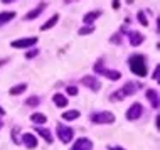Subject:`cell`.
<instances>
[{
	"mask_svg": "<svg viewBox=\"0 0 160 150\" xmlns=\"http://www.w3.org/2000/svg\"><path fill=\"white\" fill-rule=\"evenodd\" d=\"M128 64H130V69H132L133 74L140 76V78L147 76V72H148V69H147V66H145L143 56H140V54H133L132 58L128 59Z\"/></svg>",
	"mask_w": 160,
	"mask_h": 150,
	"instance_id": "6da1fadb",
	"label": "cell"
},
{
	"mask_svg": "<svg viewBox=\"0 0 160 150\" xmlns=\"http://www.w3.org/2000/svg\"><path fill=\"white\" fill-rule=\"evenodd\" d=\"M91 122L98 123V125H108V123L115 122V115L111 111H99V113L91 115Z\"/></svg>",
	"mask_w": 160,
	"mask_h": 150,
	"instance_id": "7a4b0ae2",
	"label": "cell"
},
{
	"mask_svg": "<svg viewBox=\"0 0 160 150\" xmlns=\"http://www.w3.org/2000/svg\"><path fill=\"white\" fill-rule=\"evenodd\" d=\"M94 71L99 72V74H103V76H106V78H108V79H111V81H116V79L122 78L120 71H115V69H105V68H103V64H101V61L94 64Z\"/></svg>",
	"mask_w": 160,
	"mask_h": 150,
	"instance_id": "3957f363",
	"label": "cell"
},
{
	"mask_svg": "<svg viewBox=\"0 0 160 150\" xmlns=\"http://www.w3.org/2000/svg\"><path fill=\"white\" fill-rule=\"evenodd\" d=\"M58 137L61 138V142L69 143L72 140V137H74V132H72V128H69V127L58 125Z\"/></svg>",
	"mask_w": 160,
	"mask_h": 150,
	"instance_id": "277c9868",
	"label": "cell"
},
{
	"mask_svg": "<svg viewBox=\"0 0 160 150\" xmlns=\"http://www.w3.org/2000/svg\"><path fill=\"white\" fill-rule=\"evenodd\" d=\"M142 113H143L142 105H140V103H133V105L128 108V111H127V118L130 120V122H133V120H138V118H140Z\"/></svg>",
	"mask_w": 160,
	"mask_h": 150,
	"instance_id": "5b68a950",
	"label": "cell"
},
{
	"mask_svg": "<svg viewBox=\"0 0 160 150\" xmlns=\"http://www.w3.org/2000/svg\"><path fill=\"white\" fill-rule=\"evenodd\" d=\"M37 42V37H25V39H19V41H12L10 46L17 49H25V48H31Z\"/></svg>",
	"mask_w": 160,
	"mask_h": 150,
	"instance_id": "8992f818",
	"label": "cell"
},
{
	"mask_svg": "<svg viewBox=\"0 0 160 150\" xmlns=\"http://www.w3.org/2000/svg\"><path fill=\"white\" fill-rule=\"evenodd\" d=\"M81 83H83L86 88H89L91 91H98V89L101 88V84H99L98 78H94V76H84V78L81 79Z\"/></svg>",
	"mask_w": 160,
	"mask_h": 150,
	"instance_id": "52a82bcc",
	"label": "cell"
},
{
	"mask_svg": "<svg viewBox=\"0 0 160 150\" xmlns=\"http://www.w3.org/2000/svg\"><path fill=\"white\" fill-rule=\"evenodd\" d=\"M93 148V143H91V140H88V138H78L76 140V143L71 147V150H91Z\"/></svg>",
	"mask_w": 160,
	"mask_h": 150,
	"instance_id": "ba28073f",
	"label": "cell"
},
{
	"mask_svg": "<svg viewBox=\"0 0 160 150\" xmlns=\"http://www.w3.org/2000/svg\"><path fill=\"white\" fill-rule=\"evenodd\" d=\"M143 41H145L143 34H140V32H130V44H132L133 48H137V46H140Z\"/></svg>",
	"mask_w": 160,
	"mask_h": 150,
	"instance_id": "9c48e42d",
	"label": "cell"
},
{
	"mask_svg": "<svg viewBox=\"0 0 160 150\" xmlns=\"http://www.w3.org/2000/svg\"><path fill=\"white\" fill-rule=\"evenodd\" d=\"M22 142H24L25 147H29V148H36L37 147V138L32 133H25L22 137Z\"/></svg>",
	"mask_w": 160,
	"mask_h": 150,
	"instance_id": "30bf717a",
	"label": "cell"
},
{
	"mask_svg": "<svg viewBox=\"0 0 160 150\" xmlns=\"http://www.w3.org/2000/svg\"><path fill=\"white\" fill-rule=\"evenodd\" d=\"M147 98H148V101L152 103V106L155 110L158 108V91L157 89H148L147 91Z\"/></svg>",
	"mask_w": 160,
	"mask_h": 150,
	"instance_id": "8fae6325",
	"label": "cell"
},
{
	"mask_svg": "<svg viewBox=\"0 0 160 150\" xmlns=\"http://www.w3.org/2000/svg\"><path fill=\"white\" fill-rule=\"evenodd\" d=\"M138 86H140V84H135V83H127V84H125V86L122 88V91H123L125 98H127V96H132V95H135V91L138 89Z\"/></svg>",
	"mask_w": 160,
	"mask_h": 150,
	"instance_id": "7c38bea8",
	"label": "cell"
},
{
	"mask_svg": "<svg viewBox=\"0 0 160 150\" xmlns=\"http://www.w3.org/2000/svg\"><path fill=\"white\" fill-rule=\"evenodd\" d=\"M44 8H46V3H41L37 8H34L32 12H29V14L25 15V20H32V19H36V17H39V15L42 14V10H44Z\"/></svg>",
	"mask_w": 160,
	"mask_h": 150,
	"instance_id": "4fadbf2b",
	"label": "cell"
},
{
	"mask_svg": "<svg viewBox=\"0 0 160 150\" xmlns=\"http://www.w3.org/2000/svg\"><path fill=\"white\" fill-rule=\"evenodd\" d=\"M52 101L56 103V106H59V108H64V106L68 105V100H66V96H62L61 93H56V95L52 96Z\"/></svg>",
	"mask_w": 160,
	"mask_h": 150,
	"instance_id": "5bb4252c",
	"label": "cell"
},
{
	"mask_svg": "<svg viewBox=\"0 0 160 150\" xmlns=\"http://www.w3.org/2000/svg\"><path fill=\"white\" fill-rule=\"evenodd\" d=\"M36 132L46 140L47 143H52V135H51V132L47 130V128H36Z\"/></svg>",
	"mask_w": 160,
	"mask_h": 150,
	"instance_id": "9a60e30c",
	"label": "cell"
},
{
	"mask_svg": "<svg viewBox=\"0 0 160 150\" xmlns=\"http://www.w3.org/2000/svg\"><path fill=\"white\" fill-rule=\"evenodd\" d=\"M99 15H101V12H99V10H93V12H89V14H86V15H84V24H89V25H91Z\"/></svg>",
	"mask_w": 160,
	"mask_h": 150,
	"instance_id": "2e32d148",
	"label": "cell"
},
{
	"mask_svg": "<svg viewBox=\"0 0 160 150\" xmlns=\"http://www.w3.org/2000/svg\"><path fill=\"white\" fill-rule=\"evenodd\" d=\"M58 20H59V15H58V14H56V15H52V17H51V19L46 22V24H42V25H41V31H47V29L54 27V25L58 24Z\"/></svg>",
	"mask_w": 160,
	"mask_h": 150,
	"instance_id": "e0dca14e",
	"label": "cell"
},
{
	"mask_svg": "<svg viewBox=\"0 0 160 150\" xmlns=\"http://www.w3.org/2000/svg\"><path fill=\"white\" fill-rule=\"evenodd\" d=\"M62 118L66 120V122H72V120L79 118V111L78 110H69L66 113H62Z\"/></svg>",
	"mask_w": 160,
	"mask_h": 150,
	"instance_id": "ac0fdd59",
	"label": "cell"
},
{
	"mask_svg": "<svg viewBox=\"0 0 160 150\" xmlns=\"http://www.w3.org/2000/svg\"><path fill=\"white\" fill-rule=\"evenodd\" d=\"M15 17V12H2L0 14V27H2L3 24H7L8 20H12Z\"/></svg>",
	"mask_w": 160,
	"mask_h": 150,
	"instance_id": "d6986e66",
	"label": "cell"
},
{
	"mask_svg": "<svg viewBox=\"0 0 160 150\" xmlns=\"http://www.w3.org/2000/svg\"><path fill=\"white\" fill-rule=\"evenodd\" d=\"M25 89H27V84H25V83H22V84H17V86H12V88H10V91H8V93H10L12 96H15V95H20V93H24Z\"/></svg>",
	"mask_w": 160,
	"mask_h": 150,
	"instance_id": "ffe728a7",
	"label": "cell"
},
{
	"mask_svg": "<svg viewBox=\"0 0 160 150\" xmlns=\"http://www.w3.org/2000/svg\"><path fill=\"white\" fill-rule=\"evenodd\" d=\"M31 120L36 123V125H41V123H46L47 122V118H46L44 113H34L32 117H31Z\"/></svg>",
	"mask_w": 160,
	"mask_h": 150,
	"instance_id": "44dd1931",
	"label": "cell"
},
{
	"mask_svg": "<svg viewBox=\"0 0 160 150\" xmlns=\"http://www.w3.org/2000/svg\"><path fill=\"white\" fill-rule=\"evenodd\" d=\"M94 31V25H84V27H81L79 31H78V34L79 36H88V34H91Z\"/></svg>",
	"mask_w": 160,
	"mask_h": 150,
	"instance_id": "7402d4cb",
	"label": "cell"
},
{
	"mask_svg": "<svg viewBox=\"0 0 160 150\" xmlns=\"http://www.w3.org/2000/svg\"><path fill=\"white\" fill-rule=\"evenodd\" d=\"M39 103H41V100H39L37 96H31V98L25 100V105H29V106H37Z\"/></svg>",
	"mask_w": 160,
	"mask_h": 150,
	"instance_id": "603a6c76",
	"label": "cell"
},
{
	"mask_svg": "<svg viewBox=\"0 0 160 150\" xmlns=\"http://www.w3.org/2000/svg\"><path fill=\"white\" fill-rule=\"evenodd\" d=\"M111 100H113V101H120V100H125V95H123V91H122V89H118V91H116V93H113V95H111Z\"/></svg>",
	"mask_w": 160,
	"mask_h": 150,
	"instance_id": "cb8c5ba5",
	"label": "cell"
},
{
	"mask_svg": "<svg viewBox=\"0 0 160 150\" xmlns=\"http://www.w3.org/2000/svg\"><path fill=\"white\" fill-rule=\"evenodd\" d=\"M138 20L142 22V25H148V20H147V17H145V12H138Z\"/></svg>",
	"mask_w": 160,
	"mask_h": 150,
	"instance_id": "d4e9b609",
	"label": "cell"
},
{
	"mask_svg": "<svg viewBox=\"0 0 160 150\" xmlns=\"http://www.w3.org/2000/svg\"><path fill=\"white\" fill-rule=\"evenodd\" d=\"M37 54H39V51L34 49V51H29V52H25V58L31 59V58H34V56H37Z\"/></svg>",
	"mask_w": 160,
	"mask_h": 150,
	"instance_id": "484cf974",
	"label": "cell"
},
{
	"mask_svg": "<svg viewBox=\"0 0 160 150\" xmlns=\"http://www.w3.org/2000/svg\"><path fill=\"white\" fill-rule=\"evenodd\" d=\"M68 93H69L71 96H76V95H78V88H76V86H69V88H68Z\"/></svg>",
	"mask_w": 160,
	"mask_h": 150,
	"instance_id": "4316f807",
	"label": "cell"
},
{
	"mask_svg": "<svg viewBox=\"0 0 160 150\" xmlns=\"http://www.w3.org/2000/svg\"><path fill=\"white\" fill-rule=\"evenodd\" d=\"M111 42H115V44H120V42H122V39H120V34H115V36L111 37Z\"/></svg>",
	"mask_w": 160,
	"mask_h": 150,
	"instance_id": "83f0119b",
	"label": "cell"
},
{
	"mask_svg": "<svg viewBox=\"0 0 160 150\" xmlns=\"http://www.w3.org/2000/svg\"><path fill=\"white\" fill-rule=\"evenodd\" d=\"M158 71H160V68L157 66V68H155V71H153V79H157V81H158Z\"/></svg>",
	"mask_w": 160,
	"mask_h": 150,
	"instance_id": "f1b7e54d",
	"label": "cell"
},
{
	"mask_svg": "<svg viewBox=\"0 0 160 150\" xmlns=\"http://www.w3.org/2000/svg\"><path fill=\"white\" fill-rule=\"evenodd\" d=\"M113 8H120V2H113Z\"/></svg>",
	"mask_w": 160,
	"mask_h": 150,
	"instance_id": "f546056e",
	"label": "cell"
},
{
	"mask_svg": "<svg viewBox=\"0 0 160 150\" xmlns=\"http://www.w3.org/2000/svg\"><path fill=\"white\" fill-rule=\"evenodd\" d=\"M3 115H5V110H3L2 106H0V117H3Z\"/></svg>",
	"mask_w": 160,
	"mask_h": 150,
	"instance_id": "4dcf8cb0",
	"label": "cell"
},
{
	"mask_svg": "<svg viewBox=\"0 0 160 150\" xmlns=\"http://www.w3.org/2000/svg\"><path fill=\"white\" fill-rule=\"evenodd\" d=\"M111 150H125V148H122V147H111Z\"/></svg>",
	"mask_w": 160,
	"mask_h": 150,
	"instance_id": "1f68e13d",
	"label": "cell"
},
{
	"mask_svg": "<svg viewBox=\"0 0 160 150\" xmlns=\"http://www.w3.org/2000/svg\"><path fill=\"white\" fill-rule=\"evenodd\" d=\"M3 127V122H2V118H0V128H2Z\"/></svg>",
	"mask_w": 160,
	"mask_h": 150,
	"instance_id": "d6a6232c",
	"label": "cell"
}]
</instances>
